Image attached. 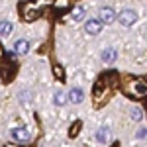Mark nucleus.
Here are the masks:
<instances>
[{"instance_id":"1","label":"nucleus","mask_w":147,"mask_h":147,"mask_svg":"<svg viewBox=\"0 0 147 147\" xmlns=\"http://www.w3.org/2000/svg\"><path fill=\"white\" fill-rule=\"evenodd\" d=\"M122 90H124L125 96L129 98H143L147 94V84L143 79H137V77H127L125 82L122 84Z\"/></svg>"},{"instance_id":"2","label":"nucleus","mask_w":147,"mask_h":147,"mask_svg":"<svg viewBox=\"0 0 147 147\" xmlns=\"http://www.w3.org/2000/svg\"><path fill=\"white\" fill-rule=\"evenodd\" d=\"M110 80H112V77H100V79L96 80V84L92 88V98L96 100V106H102L104 102L108 100V96L112 92Z\"/></svg>"},{"instance_id":"3","label":"nucleus","mask_w":147,"mask_h":147,"mask_svg":"<svg viewBox=\"0 0 147 147\" xmlns=\"http://www.w3.org/2000/svg\"><path fill=\"white\" fill-rule=\"evenodd\" d=\"M43 4H45V0H30V2L22 4V18L26 22H34L35 18H39Z\"/></svg>"},{"instance_id":"4","label":"nucleus","mask_w":147,"mask_h":147,"mask_svg":"<svg viewBox=\"0 0 147 147\" xmlns=\"http://www.w3.org/2000/svg\"><path fill=\"white\" fill-rule=\"evenodd\" d=\"M12 137H14L16 141H20V143H28V141L32 139V134H30V129H26V127H16V129H12Z\"/></svg>"},{"instance_id":"5","label":"nucleus","mask_w":147,"mask_h":147,"mask_svg":"<svg viewBox=\"0 0 147 147\" xmlns=\"http://www.w3.org/2000/svg\"><path fill=\"white\" fill-rule=\"evenodd\" d=\"M118 20L122 26H131L134 22H137V14L134 10H122V14L118 16Z\"/></svg>"},{"instance_id":"6","label":"nucleus","mask_w":147,"mask_h":147,"mask_svg":"<svg viewBox=\"0 0 147 147\" xmlns=\"http://www.w3.org/2000/svg\"><path fill=\"white\" fill-rule=\"evenodd\" d=\"M84 30H86V34H90V35L100 34V30H102L100 20H94V18H90V20L86 22V26H84Z\"/></svg>"},{"instance_id":"7","label":"nucleus","mask_w":147,"mask_h":147,"mask_svg":"<svg viewBox=\"0 0 147 147\" xmlns=\"http://www.w3.org/2000/svg\"><path fill=\"white\" fill-rule=\"evenodd\" d=\"M114 18H116V14L112 8H102L100 10V24H110L114 22Z\"/></svg>"},{"instance_id":"8","label":"nucleus","mask_w":147,"mask_h":147,"mask_svg":"<svg viewBox=\"0 0 147 147\" xmlns=\"http://www.w3.org/2000/svg\"><path fill=\"white\" fill-rule=\"evenodd\" d=\"M82 98H84V92L80 90V88H73V90L69 92V100L73 102V104H79V102H82Z\"/></svg>"},{"instance_id":"9","label":"nucleus","mask_w":147,"mask_h":147,"mask_svg":"<svg viewBox=\"0 0 147 147\" xmlns=\"http://www.w3.org/2000/svg\"><path fill=\"white\" fill-rule=\"evenodd\" d=\"M96 139L102 141V143H108V139H110V129H108V127H100V129L96 131Z\"/></svg>"},{"instance_id":"10","label":"nucleus","mask_w":147,"mask_h":147,"mask_svg":"<svg viewBox=\"0 0 147 147\" xmlns=\"http://www.w3.org/2000/svg\"><path fill=\"white\" fill-rule=\"evenodd\" d=\"M116 51H114V49H104V53H102V61H104V63H114V61H116Z\"/></svg>"},{"instance_id":"11","label":"nucleus","mask_w":147,"mask_h":147,"mask_svg":"<svg viewBox=\"0 0 147 147\" xmlns=\"http://www.w3.org/2000/svg\"><path fill=\"white\" fill-rule=\"evenodd\" d=\"M28 49H30V43H28L26 39H20V41H16V53L24 55V53H28Z\"/></svg>"},{"instance_id":"12","label":"nucleus","mask_w":147,"mask_h":147,"mask_svg":"<svg viewBox=\"0 0 147 147\" xmlns=\"http://www.w3.org/2000/svg\"><path fill=\"white\" fill-rule=\"evenodd\" d=\"M82 16H84V8H82V6H75L73 12H71V18H73V20H80Z\"/></svg>"},{"instance_id":"13","label":"nucleus","mask_w":147,"mask_h":147,"mask_svg":"<svg viewBox=\"0 0 147 147\" xmlns=\"http://www.w3.org/2000/svg\"><path fill=\"white\" fill-rule=\"evenodd\" d=\"M71 4H73V0H55V2H53V6H55L57 10H65Z\"/></svg>"},{"instance_id":"14","label":"nucleus","mask_w":147,"mask_h":147,"mask_svg":"<svg viewBox=\"0 0 147 147\" xmlns=\"http://www.w3.org/2000/svg\"><path fill=\"white\" fill-rule=\"evenodd\" d=\"M82 127V124H80L79 120L75 122V124L71 125V129H69V137H77V134H79V129Z\"/></svg>"},{"instance_id":"15","label":"nucleus","mask_w":147,"mask_h":147,"mask_svg":"<svg viewBox=\"0 0 147 147\" xmlns=\"http://www.w3.org/2000/svg\"><path fill=\"white\" fill-rule=\"evenodd\" d=\"M12 32V24L10 22H0V35H8Z\"/></svg>"},{"instance_id":"16","label":"nucleus","mask_w":147,"mask_h":147,"mask_svg":"<svg viewBox=\"0 0 147 147\" xmlns=\"http://www.w3.org/2000/svg\"><path fill=\"white\" fill-rule=\"evenodd\" d=\"M53 75H55L57 79H65V71H63V67L61 65H53Z\"/></svg>"},{"instance_id":"17","label":"nucleus","mask_w":147,"mask_h":147,"mask_svg":"<svg viewBox=\"0 0 147 147\" xmlns=\"http://www.w3.org/2000/svg\"><path fill=\"white\" fill-rule=\"evenodd\" d=\"M65 102H67V96H65V94H63L61 90L55 92V104H57V106H63Z\"/></svg>"},{"instance_id":"18","label":"nucleus","mask_w":147,"mask_h":147,"mask_svg":"<svg viewBox=\"0 0 147 147\" xmlns=\"http://www.w3.org/2000/svg\"><path fill=\"white\" fill-rule=\"evenodd\" d=\"M131 118H134V120H136V122H139V120H143V110H141V108H134V110H131Z\"/></svg>"},{"instance_id":"19","label":"nucleus","mask_w":147,"mask_h":147,"mask_svg":"<svg viewBox=\"0 0 147 147\" xmlns=\"http://www.w3.org/2000/svg\"><path fill=\"white\" fill-rule=\"evenodd\" d=\"M145 127H143V129H139V131H137V137H141V139H145Z\"/></svg>"},{"instance_id":"20","label":"nucleus","mask_w":147,"mask_h":147,"mask_svg":"<svg viewBox=\"0 0 147 147\" xmlns=\"http://www.w3.org/2000/svg\"><path fill=\"white\" fill-rule=\"evenodd\" d=\"M112 147H120V143H114V145Z\"/></svg>"},{"instance_id":"21","label":"nucleus","mask_w":147,"mask_h":147,"mask_svg":"<svg viewBox=\"0 0 147 147\" xmlns=\"http://www.w3.org/2000/svg\"><path fill=\"white\" fill-rule=\"evenodd\" d=\"M0 59H2V47H0Z\"/></svg>"},{"instance_id":"22","label":"nucleus","mask_w":147,"mask_h":147,"mask_svg":"<svg viewBox=\"0 0 147 147\" xmlns=\"http://www.w3.org/2000/svg\"><path fill=\"white\" fill-rule=\"evenodd\" d=\"M8 147H14V145H8Z\"/></svg>"}]
</instances>
